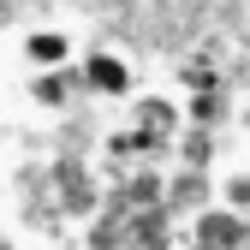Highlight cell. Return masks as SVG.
<instances>
[{"label":"cell","instance_id":"5","mask_svg":"<svg viewBox=\"0 0 250 250\" xmlns=\"http://www.w3.org/2000/svg\"><path fill=\"white\" fill-rule=\"evenodd\" d=\"M214 197H208V173H197V167H173L167 173V214L179 221V214H203Z\"/></svg>","mask_w":250,"mask_h":250},{"label":"cell","instance_id":"10","mask_svg":"<svg viewBox=\"0 0 250 250\" xmlns=\"http://www.w3.org/2000/svg\"><path fill=\"white\" fill-rule=\"evenodd\" d=\"M125 221H131V214H96V221H89L83 227V250H131V227H125Z\"/></svg>","mask_w":250,"mask_h":250},{"label":"cell","instance_id":"11","mask_svg":"<svg viewBox=\"0 0 250 250\" xmlns=\"http://www.w3.org/2000/svg\"><path fill=\"white\" fill-rule=\"evenodd\" d=\"M214 203L250 221V167H232V173H221V179H214Z\"/></svg>","mask_w":250,"mask_h":250},{"label":"cell","instance_id":"6","mask_svg":"<svg viewBox=\"0 0 250 250\" xmlns=\"http://www.w3.org/2000/svg\"><path fill=\"white\" fill-rule=\"evenodd\" d=\"M24 60H30V72H66L72 66V36L66 30H30Z\"/></svg>","mask_w":250,"mask_h":250},{"label":"cell","instance_id":"14","mask_svg":"<svg viewBox=\"0 0 250 250\" xmlns=\"http://www.w3.org/2000/svg\"><path fill=\"white\" fill-rule=\"evenodd\" d=\"M179 250H208V244H191V238H185V244H179Z\"/></svg>","mask_w":250,"mask_h":250},{"label":"cell","instance_id":"2","mask_svg":"<svg viewBox=\"0 0 250 250\" xmlns=\"http://www.w3.org/2000/svg\"><path fill=\"white\" fill-rule=\"evenodd\" d=\"M131 125L149 137H161V143H179L191 125H185V96H161V89H149V96L131 102Z\"/></svg>","mask_w":250,"mask_h":250},{"label":"cell","instance_id":"13","mask_svg":"<svg viewBox=\"0 0 250 250\" xmlns=\"http://www.w3.org/2000/svg\"><path fill=\"white\" fill-rule=\"evenodd\" d=\"M179 83H185V96H208V89H227V83H221V72H214L208 60H185V66H179Z\"/></svg>","mask_w":250,"mask_h":250},{"label":"cell","instance_id":"7","mask_svg":"<svg viewBox=\"0 0 250 250\" xmlns=\"http://www.w3.org/2000/svg\"><path fill=\"white\" fill-rule=\"evenodd\" d=\"M78 89H83V78L66 66V72H30V102H36V107H66L72 96H78Z\"/></svg>","mask_w":250,"mask_h":250},{"label":"cell","instance_id":"15","mask_svg":"<svg viewBox=\"0 0 250 250\" xmlns=\"http://www.w3.org/2000/svg\"><path fill=\"white\" fill-rule=\"evenodd\" d=\"M0 250H12V244H6V238H0Z\"/></svg>","mask_w":250,"mask_h":250},{"label":"cell","instance_id":"4","mask_svg":"<svg viewBox=\"0 0 250 250\" xmlns=\"http://www.w3.org/2000/svg\"><path fill=\"white\" fill-rule=\"evenodd\" d=\"M54 197H60L66 214H83V221H96V214H102V185L89 179L83 161H60V167H54Z\"/></svg>","mask_w":250,"mask_h":250},{"label":"cell","instance_id":"9","mask_svg":"<svg viewBox=\"0 0 250 250\" xmlns=\"http://www.w3.org/2000/svg\"><path fill=\"white\" fill-rule=\"evenodd\" d=\"M227 119H232L227 89H208V96H185V125H191V131H221Z\"/></svg>","mask_w":250,"mask_h":250},{"label":"cell","instance_id":"12","mask_svg":"<svg viewBox=\"0 0 250 250\" xmlns=\"http://www.w3.org/2000/svg\"><path fill=\"white\" fill-rule=\"evenodd\" d=\"M173 155H179V167H197V173H208V155H214V131H185V137L173 143Z\"/></svg>","mask_w":250,"mask_h":250},{"label":"cell","instance_id":"8","mask_svg":"<svg viewBox=\"0 0 250 250\" xmlns=\"http://www.w3.org/2000/svg\"><path fill=\"white\" fill-rule=\"evenodd\" d=\"M125 227H131V250H173V214L167 208H137Z\"/></svg>","mask_w":250,"mask_h":250},{"label":"cell","instance_id":"3","mask_svg":"<svg viewBox=\"0 0 250 250\" xmlns=\"http://www.w3.org/2000/svg\"><path fill=\"white\" fill-rule=\"evenodd\" d=\"M78 78H83L89 96H102V102H125V96H131V83H137L131 66H125V54H113V48H96V54L78 66Z\"/></svg>","mask_w":250,"mask_h":250},{"label":"cell","instance_id":"1","mask_svg":"<svg viewBox=\"0 0 250 250\" xmlns=\"http://www.w3.org/2000/svg\"><path fill=\"white\" fill-rule=\"evenodd\" d=\"M191 244H208V250H250V221L221 203H208L203 214H191V227H185Z\"/></svg>","mask_w":250,"mask_h":250}]
</instances>
